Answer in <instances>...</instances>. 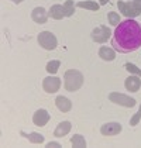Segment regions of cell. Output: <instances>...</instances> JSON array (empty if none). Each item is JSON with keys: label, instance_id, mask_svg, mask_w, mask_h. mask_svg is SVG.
<instances>
[{"label": "cell", "instance_id": "8", "mask_svg": "<svg viewBox=\"0 0 141 148\" xmlns=\"http://www.w3.org/2000/svg\"><path fill=\"white\" fill-rule=\"evenodd\" d=\"M120 131H121V124H118V123H106L100 127V133L107 137L117 136Z\"/></svg>", "mask_w": 141, "mask_h": 148}, {"label": "cell", "instance_id": "26", "mask_svg": "<svg viewBox=\"0 0 141 148\" xmlns=\"http://www.w3.org/2000/svg\"><path fill=\"white\" fill-rule=\"evenodd\" d=\"M107 1H109V0H100V4H102V6H105Z\"/></svg>", "mask_w": 141, "mask_h": 148}, {"label": "cell", "instance_id": "3", "mask_svg": "<svg viewBox=\"0 0 141 148\" xmlns=\"http://www.w3.org/2000/svg\"><path fill=\"white\" fill-rule=\"evenodd\" d=\"M118 10L126 17H137L141 14V0H133V1H118Z\"/></svg>", "mask_w": 141, "mask_h": 148}, {"label": "cell", "instance_id": "22", "mask_svg": "<svg viewBox=\"0 0 141 148\" xmlns=\"http://www.w3.org/2000/svg\"><path fill=\"white\" fill-rule=\"evenodd\" d=\"M124 68L129 71L130 73H136V75H138L141 78V69H138L136 65H133V64H130V62H127L126 65H124Z\"/></svg>", "mask_w": 141, "mask_h": 148}, {"label": "cell", "instance_id": "2", "mask_svg": "<svg viewBox=\"0 0 141 148\" xmlns=\"http://www.w3.org/2000/svg\"><path fill=\"white\" fill-rule=\"evenodd\" d=\"M65 89L68 92H76L82 88L83 85V75L76 69H69L65 72Z\"/></svg>", "mask_w": 141, "mask_h": 148}, {"label": "cell", "instance_id": "14", "mask_svg": "<svg viewBox=\"0 0 141 148\" xmlns=\"http://www.w3.org/2000/svg\"><path fill=\"white\" fill-rule=\"evenodd\" d=\"M70 127H72V124H70L69 121H62V123H59L58 127H57L55 131H54V136L58 137V138L66 136V134L70 131Z\"/></svg>", "mask_w": 141, "mask_h": 148}, {"label": "cell", "instance_id": "17", "mask_svg": "<svg viewBox=\"0 0 141 148\" xmlns=\"http://www.w3.org/2000/svg\"><path fill=\"white\" fill-rule=\"evenodd\" d=\"M21 134H23L25 138H28V141L33 143V144H41V143H44V136L40 134V133H30V134L21 133Z\"/></svg>", "mask_w": 141, "mask_h": 148}, {"label": "cell", "instance_id": "18", "mask_svg": "<svg viewBox=\"0 0 141 148\" xmlns=\"http://www.w3.org/2000/svg\"><path fill=\"white\" fill-rule=\"evenodd\" d=\"M78 7L88 9V10H92V12H97V10H99V4H97L96 1H92V0H88V1H79V3H78Z\"/></svg>", "mask_w": 141, "mask_h": 148}, {"label": "cell", "instance_id": "9", "mask_svg": "<svg viewBox=\"0 0 141 148\" xmlns=\"http://www.w3.org/2000/svg\"><path fill=\"white\" fill-rule=\"evenodd\" d=\"M33 121H34V124L38 125V127H44V125L49 121V113H48L47 110H44V109H40V110H37L34 113V116H33Z\"/></svg>", "mask_w": 141, "mask_h": 148}, {"label": "cell", "instance_id": "12", "mask_svg": "<svg viewBox=\"0 0 141 148\" xmlns=\"http://www.w3.org/2000/svg\"><path fill=\"white\" fill-rule=\"evenodd\" d=\"M48 14H49L52 18H55V20H62L64 17H66V16H65V10H64V4H62V6H61V4L51 6Z\"/></svg>", "mask_w": 141, "mask_h": 148}, {"label": "cell", "instance_id": "1", "mask_svg": "<svg viewBox=\"0 0 141 148\" xmlns=\"http://www.w3.org/2000/svg\"><path fill=\"white\" fill-rule=\"evenodd\" d=\"M112 45L118 52H133L141 47V24L133 18L120 21L116 25Z\"/></svg>", "mask_w": 141, "mask_h": 148}, {"label": "cell", "instance_id": "16", "mask_svg": "<svg viewBox=\"0 0 141 148\" xmlns=\"http://www.w3.org/2000/svg\"><path fill=\"white\" fill-rule=\"evenodd\" d=\"M70 144H72V147H75V148L86 147V141H85L83 136H81V134H75V136L72 137V138H70Z\"/></svg>", "mask_w": 141, "mask_h": 148}, {"label": "cell", "instance_id": "4", "mask_svg": "<svg viewBox=\"0 0 141 148\" xmlns=\"http://www.w3.org/2000/svg\"><path fill=\"white\" fill-rule=\"evenodd\" d=\"M38 44L42 47L44 49L48 51H52L55 49L58 45V41H57V37L52 34L51 31H42L38 35Z\"/></svg>", "mask_w": 141, "mask_h": 148}, {"label": "cell", "instance_id": "7", "mask_svg": "<svg viewBox=\"0 0 141 148\" xmlns=\"http://www.w3.org/2000/svg\"><path fill=\"white\" fill-rule=\"evenodd\" d=\"M42 88L47 93H55L61 88V79L57 76H48L42 82Z\"/></svg>", "mask_w": 141, "mask_h": 148}, {"label": "cell", "instance_id": "11", "mask_svg": "<svg viewBox=\"0 0 141 148\" xmlns=\"http://www.w3.org/2000/svg\"><path fill=\"white\" fill-rule=\"evenodd\" d=\"M55 104H57L58 110H61L62 113H68L72 109V102L65 96H58L57 100H55Z\"/></svg>", "mask_w": 141, "mask_h": 148}, {"label": "cell", "instance_id": "19", "mask_svg": "<svg viewBox=\"0 0 141 148\" xmlns=\"http://www.w3.org/2000/svg\"><path fill=\"white\" fill-rule=\"evenodd\" d=\"M59 66H61V62L59 61H49L47 64V72L48 73H57L58 72Z\"/></svg>", "mask_w": 141, "mask_h": 148}, {"label": "cell", "instance_id": "25", "mask_svg": "<svg viewBox=\"0 0 141 148\" xmlns=\"http://www.w3.org/2000/svg\"><path fill=\"white\" fill-rule=\"evenodd\" d=\"M12 1H13V3H16V4H20L23 0H12Z\"/></svg>", "mask_w": 141, "mask_h": 148}, {"label": "cell", "instance_id": "5", "mask_svg": "<svg viewBox=\"0 0 141 148\" xmlns=\"http://www.w3.org/2000/svg\"><path fill=\"white\" fill-rule=\"evenodd\" d=\"M109 99H110V102L120 104V106H124V107H133V106H136V99L129 97V96H126L123 93H117V92H112L109 95Z\"/></svg>", "mask_w": 141, "mask_h": 148}, {"label": "cell", "instance_id": "20", "mask_svg": "<svg viewBox=\"0 0 141 148\" xmlns=\"http://www.w3.org/2000/svg\"><path fill=\"white\" fill-rule=\"evenodd\" d=\"M64 10H65V16L70 17L73 12H75V4H73V0H66L65 4H64Z\"/></svg>", "mask_w": 141, "mask_h": 148}, {"label": "cell", "instance_id": "6", "mask_svg": "<svg viewBox=\"0 0 141 148\" xmlns=\"http://www.w3.org/2000/svg\"><path fill=\"white\" fill-rule=\"evenodd\" d=\"M110 30L106 27V25H99L96 27L93 31H92V40L96 42H106L109 38H110Z\"/></svg>", "mask_w": 141, "mask_h": 148}, {"label": "cell", "instance_id": "13", "mask_svg": "<svg viewBox=\"0 0 141 148\" xmlns=\"http://www.w3.org/2000/svg\"><path fill=\"white\" fill-rule=\"evenodd\" d=\"M124 86H126V89L130 92H137L141 86V80H140V78H137V76H129V78L126 79V82H124Z\"/></svg>", "mask_w": 141, "mask_h": 148}, {"label": "cell", "instance_id": "23", "mask_svg": "<svg viewBox=\"0 0 141 148\" xmlns=\"http://www.w3.org/2000/svg\"><path fill=\"white\" fill-rule=\"evenodd\" d=\"M140 120H141V106H140V109H138V112L130 119V125H137Z\"/></svg>", "mask_w": 141, "mask_h": 148}, {"label": "cell", "instance_id": "15", "mask_svg": "<svg viewBox=\"0 0 141 148\" xmlns=\"http://www.w3.org/2000/svg\"><path fill=\"white\" fill-rule=\"evenodd\" d=\"M99 57L102 58L103 61H113L116 58V52L112 48H109V47H102L99 49Z\"/></svg>", "mask_w": 141, "mask_h": 148}, {"label": "cell", "instance_id": "10", "mask_svg": "<svg viewBox=\"0 0 141 148\" xmlns=\"http://www.w3.org/2000/svg\"><path fill=\"white\" fill-rule=\"evenodd\" d=\"M31 18L38 24H45L48 20V14H47V12H45V9H42V7H35L34 10H33V13H31Z\"/></svg>", "mask_w": 141, "mask_h": 148}, {"label": "cell", "instance_id": "24", "mask_svg": "<svg viewBox=\"0 0 141 148\" xmlns=\"http://www.w3.org/2000/svg\"><path fill=\"white\" fill-rule=\"evenodd\" d=\"M47 147L48 148H59L61 147V144H58V143H48Z\"/></svg>", "mask_w": 141, "mask_h": 148}, {"label": "cell", "instance_id": "21", "mask_svg": "<svg viewBox=\"0 0 141 148\" xmlns=\"http://www.w3.org/2000/svg\"><path fill=\"white\" fill-rule=\"evenodd\" d=\"M109 23L112 24V25H118V23H120V16H118L117 13L110 12L109 13Z\"/></svg>", "mask_w": 141, "mask_h": 148}]
</instances>
